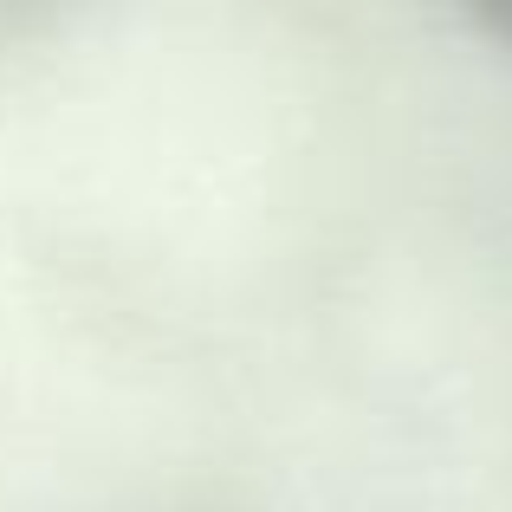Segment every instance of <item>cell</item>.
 Masks as SVG:
<instances>
[{
    "mask_svg": "<svg viewBox=\"0 0 512 512\" xmlns=\"http://www.w3.org/2000/svg\"><path fill=\"white\" fill-rule=\"evenodd\" d=\"M467 13H474L500 46H512V0H467Z\"/></svg>",
    "mask_w": 512,
    "mask_h": 512,
    "instance_id": "1",
    "label": "cell"
}]
</instances>
